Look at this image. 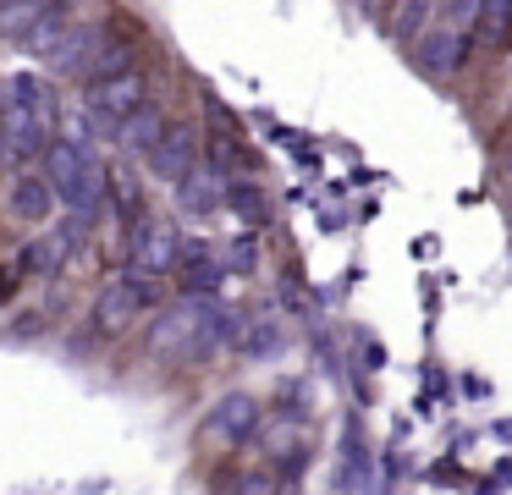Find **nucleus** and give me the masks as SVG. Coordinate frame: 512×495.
Segmentation results:
<instances>
[{
	"label": "nucleus",
	"mask_w": 512,
	"mask_h": 495,
	"mask_svg": "<svg viewBox=\"0 0 512 495\" xmlns=\"http://www.w3.org/2000/svg\"><path fill=\"white\" fill-rule=\"evenodd\" d=\"M237 330V308L215 303V297H182V303L155 308L144 330V352L155 363H199L210 352L232 347Z\"/></svg>",
	"instance_id": "nucleus-1"
},
{
	"label": "nucleus",
	"mask_w": 512,
	"mask_h": 495,
	"mask_svg": "<svg viewBox=\"0 0 512 495\" xmlns=\"http://www.w3.org/2000/svg\"><path fill=\"white\" fill-rule=\"evenodd\" d=\"M105 176H111V171L100 165V154H94V149H83V143H72V138H50L45 182H50V193H56L78 220H89V215H100V209H105Z\"/></svg>",
	"instance_id": "nucleus-2"
},
{
	"label": "nucleus",
	"mask_w": 512,
	"mask_h": 495,
	"mask_svg": "<svg viewBox=\"0 0 512 495\" xmlns=\"http://www.w3.org/2000/svg\"><path fill=\"white\" fill-rule=\"evenodd\" d=\"M155 297L160 292H155L149 275H133V270L111 275V281L100 286V297H94V330H100V336H127V330L155 308Z\"/></svg>",
	"instance_id": "nucleus-3"
},
{
	"label": "nucleus",
	"mask_w": 512,
	"mask_h": 495,
	"mask_svg": "<svg viewBox=\"0 0 512 495\" xmlns=\"http://www.w3.org/2000/svg\"><path fill=\"white\" fill-rule=\"evenodd\" d=\"M259 418H265V407H259L248 391H226V396H215V402L204 407L199 435L210 440L215 451H237V446H248V440L259 435Z\"/></svg>",
	"instance_id": "nucleus-4"
},
{
	"label": "nucleus",
	"mask_w": 512,
	"mask_h": 495,
	"mask_svg": "<svg viewBox=\"0 0 512 495\" xmlns=\"http://www.w3.org/2000/svg\"><path fill=\"white\" fill-rule=\"evenodd\" d=\"M50 132H56V116H39V110L17 105V99H0V160L12 165L45 160Z\"/></svg>",
	"instance_id": "nucleus-5"
},
{
	"label": "nucleus",
	"mask_w": 512,
	"mask_h": 495,
	"mask_svg": "<svg viewBox=\"0 0 512 495\" xmlns=\"http://www.w3.org/2000/svg\"><path fill=\"white\" fill-rule=\"evenodd\" d=\"M144 99H149V77L138 72V66H127V72L83 83V116H94L100 127H116V121H122L127 110H138Z\"/></svg>",
	"instance_id": "nucleus-6"
},
{
	"label": "nucleus",
	"mask_w": 512,
	"mask_h": 495,
	"mask_svg": "<svg viewBox=\"0 0 512 495\" xmlns=\"http://www.w3.org/2000/svg\"><path fill=\"white\" fill-rule=\"evenodd\" d=\"M100 50H105V28H100V22H67V33L50 44L45 66H50L56 77H78V83H89Z\"/></svg>",
	"instance_id": "nucleus-7"
},
{
	"label": "nucleus",
	"mask_w": 512,
	"mask_h": 495,
	"mask_svg": "<svg viewBox=\"0 0 512 495\" xmlns=\"http://www.w3.org/2000/svg\"><path fill=\"white\" fill-rule=\"evenodd\" d=\"M127 237H133V264H127L133 275H149V281H155V275L177 270L182 237H177V226H171V220H138Z\"/></svg>",
	"instance_id": "nucleus-8"
},
{
	"label": "nucleus",
	"mask_w": 512,
	"mask_h": 495,
	"mask_svg": "<svg viewBox=\"0 0 512 495\" xmlns=\"http://www.w3.org/2000/svg\"><path fill=\"white\" fill-rule=\"evenodd\" d=\"M204 116H210V132H204V154H210V171L215 176H226V182H232V171H248V165H254V154H248V143L237 138V121L226 116V105L221 99H210V105H204Z\"/></svg>",
	"instance_id": "nucleus-9"
},
{
	"label": "nucleus",
	"mask_w": 512,
	"mask_h": 495,
	"mask_svg": "<svg viewBox=\"0 0 512 495\" xmlns=\"http://www.w3.org/2000/svg\"><path fill=\"white\" fill-rule=\"evenodd\" d=\"M369 484H375V451H369L364 418L347 413L342 418V457H336V490L342 495H369Z\"/></svg>",
	"instance_id": "nucleus-10"
},
{
	"label": "nucleus",
	"mask_w": 512,
	"mask_h": 495,
	"mask_svg": "<svg viewBox=\"0 0 512 495\" xmlns=\"http://www.w3.org/2000/svg\"><path fill=\"white\" fill-rule=\"evenodd\" d=\"M144 160H149V171H155L160 182L177 187L182 176H188L193 165H199V132L182 127V121H166V132L155 138V149H149Z\"/></svg>",
	"instance_id": "nucleus-11"
},
{
	"label": "nucleus",
	"mask_w": 512,
	"mask_h": 495,
	"mask_svg": "<svg viewBox=\"0 0 512 495\" xmlns=\"http://www.w3.org/2000/svg\"><path fill=\"white\" fill-rule=\"evenodd\" d=\"M221 281H226V264H215L204 242H182V259H177L182 297H215V292H221Z\"/></svg>",
	"instance_id": "nucleus-12"
},
{
	"label": "nucleus",
	"mask_w": 512,
	"mask_h": 495,
	"mask_svg": "<svg viewBox=\"0 0 512 495\" xmlns=\"http://www.w3.org/2000/svg\"><path fill=\"white\" fill-rule=\"evenodd\" d=\"M6 209H12L17 220H28V226L50 220V209H56V193H50L45 171H17L12 187H6Z\"/></svg>",
	"instance_id": "nucleus-13"
},
{
	"label": "nucleus",
	"mask_w": 512,
	"mask_h": 495,
	"mask_svg": "<svg viewBox=\"0 0 512 495\" xmlns=\"http://www.w3.org/2000/svg\"><path fill=\"white\" fill-rule=\"evenodd\" d=\"M281 319L276 314H237V330H232V347L243 352V358H276L281 352Z\"/></svg>",
	"instance_id": "nucleus-14"
},
{
	"label": "nucleus",
	"mask_w": 512,
	"mask_h": 495,
	"mask_svg": "<svg viewBox=\"0 0 512 495\" xmlns=\"http://www.w3.org/2000/svg\"><path fill=\"white\" fill-rule=\"evenodd\" d=\"M111 132H116V143H122L127 154H149V149H155V138L166 132V110H160L155 99H144V105L127 110Z\"/></svg>",
	"instance_id": "nucleus-15"
},
{
	"label": "nucleus",
	"mask_w": 512,
	"mask_h": 495,
	"mask_svg": "<svg viewBox=\"0 0 512 495\" xmlns=\"http://www.w3.org/2000/svg\"><path fill=\"white\" fill-rule=\"evenodd\" d=\"M221 187H226V176H215L210 165H193V171L177 182V209L193 215V220L215 215V209H221Z\"/></svg>",
	"instance_id": "nucleus-16"
},
{
	"label": "nucleus",
	"mask_w": 512,
	"mask_h": 495,
	"mask_svg": "<svg viewBox=\"0 0 512 495\" xmlns=\"http://www.w3.org/2000/svg\"><path fill=\"white\" fill-rule=\"evenodd\" d=\"M463 61H468V33L441 28V33H430V39H419V72L424 77H452Z\"/></svg>",
	"instance_id": "nucleus-17"
},
{
	"label": "nucleus",
	"mask_w": 512,
	"mask_h": 495,
	"mask_svg": "<svg viewBox=\"0 0 512 495\" xmlns=\"http://www.w3.org/2000/svg\"><path fill=\"white\" fill-rule=\"evenodd\" d=\"M463 17L474 22V39L479 44L512 39V0H463Z\"/></svg>",
	"instance_id": "nucleus-18"
},
{
	"label": "nucleus",
	"mask_w": 512,
	"mask_h": 495,
	"mask_svg": "<svg viewBox=\"0 0 512 495\" xmlns=\"http://www.w3.org/2000/svg\"><path fill=\"white\" fill-rule=\"evenodd\" d=\"M67 22H72V6H67V0H50V11H45V17H39L34 28H28L23 39H17V44H23L28 55H39V61H45L50 44H56L61 33H67Z\"/></svg>",
	"instance_id": "nucleus-19"
},
{
	"label": "nucleus",
	"mask_w": 512,
	"mask_h": 495,
	"mask_svg": "<svg viewBox=\"0 0 512 495\" xmlns=\"http://www.w3.org/2000/svg\"><path fill=\"white\" fill-rule=\"evenodd\" d=\"M221 209H232V215H243L248 226H259V220H265V193H259V182H226L221 187Z\"/></svg>",
	"instance_id": "nucleus-20"
},
{
	"label": "nucleus",
	"mask_w": 512,
	"mask_h": 495,
	"mask_svg": "<svg viewBox=\"0 0 512 495\" xmlns=\"http://www.w3.org/2000/svg\"><path fill=\"white\" fill-rule=\"evenodd\" d=\"M6 99H17V105L39 110V116H56V99H50V83L34 72H17L12 83H6Z\"/></svg>",
	"instance_id": "nucleus-21"
},
{
	"label": "nucleus",
	"mask_w": 512,
	"mask_h": 495,
	"mask_svg": "<svg viewBox=\"0 0 512 495\" xmlns=\"http://www.w3.org/2000/svg\"><path fill=\"white\" fill-rule=\"evenodd\" d=\"M45 11H50V0H6L0 6V39H23Z\"/></svg>",
	"instance_id": "nucleus-22"
},
{
	"label": "nucleus",
	"mask_w": 512,
	"mask_h": 495,
	"mask_svg": "<svg viewBox=\"0 0 512 495\" xmlns=\"http://www.w3.org/2000/svg\"><path fill=\"white\" fill-rule=\"evenodd\" d=\"M237 495H292V490L276 473H243V479H237Z\"/></svg>",
	"instance_id": "nucleus-23"
},
{
	"label": "nucleus",
	"mask_w": 512,
	"mask_h": 495,
	"mask_svg": "<svg viewBox=\"0 0 512 495\" xmlns=\"http://www.w3.org/2000/svg\"><path fill=\"white\" fill-rule=\"evenodd\" d=\"M254 264H259V248H254V237H237V248H232V259H226V275H254Z\"/></svg>",
	"instance_id": "nucleus-24"
},
{
	"label": "nucleus",
	"mask_w": 512,
	"mask_h": 495,
	"mask_svg": "<svg viewBox=\"0 0 512 495\" xmlns=\"http://www.w3.org/2000/svg\"><path fill=\"white\" fill-rule=\"evenodd\" d=\"M364 6H375V0H364Z\"/></svg>",
	"instance_id": "nucleus-25"
},
{
	"label": "nucleus",
	"mask_w": 512,
	"mask_h": 495,
	"mask_svg": "<svg viewBox=\"0 0 512 495\" xmlns=\"http://www.w3.org/2000/svg\"><path fill=\"white\" fill-rule=\"evenodd\" d=\"M0 6H6V0H0Z\"/></svg>",
	"instance_id": "nucleus-26"
}]
</instances>
